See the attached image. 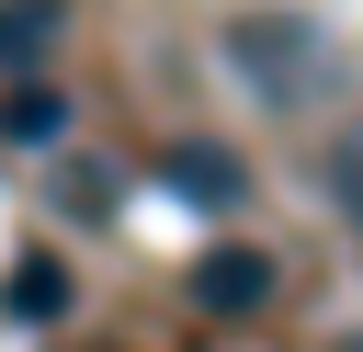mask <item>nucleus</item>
<instances>
[{
    "label": "nucleus",
    "instance_id": "obj_1",
    "mask_svg": "<svg viewBox=\"0 0 363 352\" xmlns=\"http://www.w3.org/2000/svg\"><path fill=\"white\" fill-rule=\"evenodd\" d=\"M182 295H193L204 318H261V307L284 295V261H272V250H238V238H227V250H204V261L182 273Z\"/></svg>",
    "mask_w": 363,
    "mask_h": 352
},
{
    "label": "nucleus",
    "instance_id": "obj_2",
    "mask_svg": "<svg viewBox=\"0 0 363 352\" xmlns=\"http://www.w3.org/2000/svg\"><path fill=\"white\" fill-rule=\"evenodd\" d=\"M227 45H238V68H250L261 91H306L318 23H295V11H238V23H227Z\"/></svg>",
    "mask_w": 363,
    "mask_h": 352
},
{
    "label": "nucleus",
    "instance_id": "obj_3",
    "mask_svg": "<svg viewBox=\"0 0 363 352\" xmlns=\"http://www.w3.org/2000/svg\"><path fill=\"white\" fill-rule=\"evenodd\" d=\"M159 182H170V193H193V204H216V216L250 193V170H238L227 148H204V136H193V148H170V159H159Z\"/></svg>",
    "mask_w": 363,
    "mask_h": 352
},
{
    "label": "nucleus",
    "instance_id": "obj_4",
    "mask_svg": "<svg viewBox=\"0 0 363 352\" xmlns=\"http://www.w3.org/2000/svg\"><path fill=\"white\" fill-rule=\"evenodd\" d=\"M57 23H68L57 0H11V11H0V79H34L45 45H57Z\"/></svg>",
    "mask_w": 363,
    "mask_h": 352
},
{
    "label": "nucleus",
    "instance_id": "obj_5",
    "mask_svg": "<svg viewBox=\"0 0 363 352\" xmlns=\"http://www.w3.org/2000/svg\"><path fill=\"white\" fill-rule=\"evenodd\" d=\"M0 307H11V318H34V329H45V318H68V261H23V273L0 284Z\"/></svg>",
    "mask_w": 363,
    "mask_h": 352
},
{
    "label": "nucleus",
    "instance_id": "obj_6",
    "mask_svg": "<svg viewBox=\"0 0 363 352\" xmlns=\"http://www.w3.org/2000/svg\"><path fill=\"white\" fill-rule=\"evenodd\" d=\"M329 182H340V204H352V216H363V125H352V136H340V148H329Z\"/></svg>",
    "mask_w": 363,
    "mask_h": 352
},
{
    "label": "nucleus",
    "instance_id": "obj_7",
    "mask_svg": "<svg viewBox=\"0 0 363 352\" xmlns=\"http://www.w3.org/2000/svg\"><path fill=\"white\" fill-rule=\"evenodd\" d=\"M0 125H11V136H57V91H23V102H11Z\"/></svg>",
    "mask_w": 363,
    "mask_h": 352
},
{
    "label": "nucleus",
    "instance_id": "obj_8",
    "mask_svg": "<svg viewBox=\"0 0 363 352\" xmlns=\"http://www.w3.org/2000/svg\"><path fill=\"white\" fill-rule=\"evenodd\" d=\"M352 352H363V341H352Z\"/></svg>",
    "mask_w": 363,
    "mask_h": 352
}]
</instances>
